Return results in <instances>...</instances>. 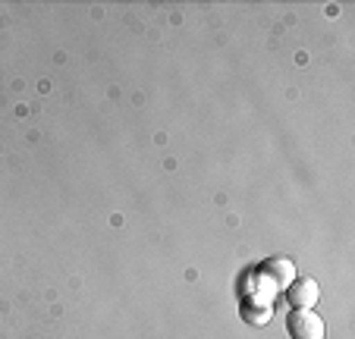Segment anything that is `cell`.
Listing matches in <instances>:
<instances>
[{"label": "cell", "instance_id": "1", "mask_svg": "<svg viewBox=\"0 0 355 339\" xmlns=\"http://www.w3.org/2000/svg\"><path fill=\"white\" fill-rule=\"evenodd\" d=\"M252 279H255V293H245L242 305L245 308H270V299L293 283V264H289L286 258L264 261V264L252 273Z\"/></svg>", "mask_w": 355, "mask_h": 339}, {"label": "cell", "instance_id": "2", "mask_svg": "<svg viewBox=\"0 0 355 339\" xmlns=\"http://www.w3.org/2000/svg\"><path fill=\"white\" fill-rule=\"evenodd\" d=\"M289 339H324V320L311 308H293L286 314Z\"/></svg>", "mask_w": 355, "mask_h": 339}, {"label": "cell", "instance_id": "3", "mask_svg": "<svg viewBox=\"0 0 355 339\" xmlns=\"http://www.w3.org/2000/svg\"><path fill=\"white\" fill-rule=\"evenodd\" d=\"M318 295H321V293H318V283H315V279H309V277L295 279V283H289V286H286V299L293 302L295 308H311L318 302Z\"/></svg>", "mask_w": 355, "mask_h": 339}]
</instances>
